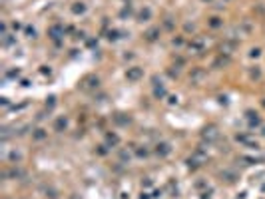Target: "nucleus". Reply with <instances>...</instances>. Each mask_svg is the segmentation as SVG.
<instances>
[{"mask_svg":"<svg viewBox=\"0 0 265 199\" xmlns=\"http://www.w3.org/2000/svg\"><path fill=\"white\" fill-rule=\"evenodd\" d=\"M139 76H142V70H138V68H134V70H130V72H128V78H132V80L139 78Z\"/></svg>","mask_w":265,"mask_h":199,"instance_id":"1","label":"nucleus"}]
</instances>
